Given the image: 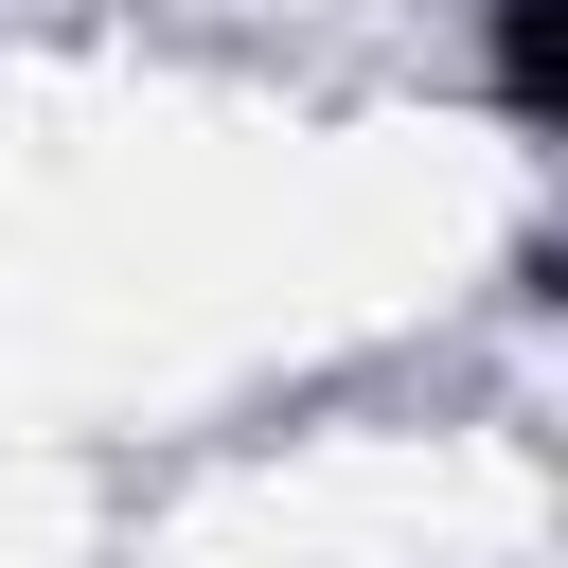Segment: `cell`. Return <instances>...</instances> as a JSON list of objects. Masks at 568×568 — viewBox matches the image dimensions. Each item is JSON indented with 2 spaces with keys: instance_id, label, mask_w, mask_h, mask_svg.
Returning <instances> with one entry per match:
<instances>
[{
  "instance_id": "cell-1",
  "label": "cell",
  "mask_w": 568,
  "mask_h": 568,
  "mask_svg": "<svg viewBox=\"0 0 568 568\" xmlns=\"http://www.w3.org/2000/svg\"><path fill=\"white\" fill-rule=\"evenodd\" d=\"M497 106H515V124L568 106V0H497Z\"/></svg>"
}]
</instances>
